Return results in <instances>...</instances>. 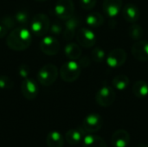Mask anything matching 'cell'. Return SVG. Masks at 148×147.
<instances>
[{"label": "cell", "instance_id": "cell-8", "mask_svg": "<svg viewBox=\"0 0 148 147\" xmlns=\"http://www.w3.org/2000/svg\"><path fill=\"white\" fill-rule=\"evenodd\" d=\"M75 36L78 44L83 48H91L96 42V36L95 32L88 28L79 29Z\"/></svg>", "mask_w": 148, "mask_h": 147}, {"label": "cell", "instance_id": "cell-29", "mask_svg": "<svg viewBox=\"0 0 148 147\" xmlns=\"http://www.w3.org/2000/svg\"><path fill=\"white\" fill-rule=\"evenodd\" d=\"M49 30L53 36H59L62 32V25L58 21H55L49 27Z\"/></svg>", "mask_w": 148, "mask_h": 147}, {"label": "cell", "instance_id": "cell-30", "mask_svg": "<svg viewBox=\"0 0 148 147\" xmlns=\"http://www.w3.org/2000/svg\"><path fill=\"white\" fill-rule=\"evenodd\" d=\"M80 6L86 10H90L96 5L97 0H79Z\"/></svg>", "mask_w": 148, "mask_h": 147}, {"label": "cell", "instance_id": "cell-25", "mask_svg": "<svg viewBox=\"0 0 148 147\" xmlns=\"http://www.w3.org/2000/svg\"><path fill=\"white\" fill-rule=\"evenodd\" d=\"M14 18L16 23L20 25H26L29 23V15L26 10H20L14 15Z\"/></svg>", "mask_w": 148, "mask_h": 147}, {"label": "cell", "instance_id": "cell-23", "mask_svg": "<svg viewBox=\"0 0 148 147\" xmlns=\"http://www.w3.org/2000/svg\"><path fill=\"white\" fill-rule=\"evenodd\" d=\"M112 84L115 89L119 91H124L129 85V79L125 75H118L113 79Z\"/></svg>", "mask_w": 148, "mask_h": 147}, {"label": "cell", "instance_id": "cell-7", "mask_svg": "<svg viewBox=\"0 0 148 147\" xmlns=\"http://www.w3.org/2000/svg\"><path fill=\"white\" fill-rule=\"evenodd\" d=\"M54 10L57 17L62 20H68L74 16V2L73 0H57Z\"/></svg>", "mask_w": 148, "mask_h": 147}, {"label": "cell", "instance_id": "cell-4", "mask_svg": "<svg viewBox=\"0 0 148 147\" xmlns=\"http://www.w3.org/2000/svg\"><path fill=\"white\" fill-rule=\"evenodd\" d=\"M81 75V67L75 61H69L63 63L60 68V76L66 82L76 81Z\"/></svg>", "mask_w": 148, "mask_h": 147}, {"label": "cell", "instance_id": "cell-11", "mask_svg": "<svg viewBox=\"0 0 148 147\" xmlns=\"http://www.w3.org/2000/svg\"><path fill=\"white\" fill-rule=\"evenodd\" d=\"M21 92L25 99L32 101L35 100L38 94V87L35 81L29 78H26L23 79L21 84Z\"/></svg>", "mask_w": 148, "mask_h": 147}, {"label": "cell", "instance_id": "cell-20", "mask_svg": "<svg viewBox=\"0 0 148 147\" xmlns=\"http://www.w3.org/2000/svg\"><path fill=\"white\" fill-rule=\"evenodd\" d=\"M46 144L48 147H62L64 144V138L61 133L53 131L47 135Z\"/></svg>", "mask_w": 148, "mask_h": 147}, {"label": "cell", "instance_id": "cell-36", "mask_svg": "<svg viewBox=\"0 0 148 147\" xmlns=\"http://www.w3.org/2000/svg\"><path fill=\"white\" fill-rule=\"evenodd\" d=\"M147 69H148V68H147Z\"/></svg>", "mask_w": 148, "mask_h": 147}, {"label": "cell", "instance_id": "cell-22", "mask_svg": "<svg viewBox=\"0 0 148 147\" xmlns=\"http://www.w3.org/2000/svg\"><path fill=\"white\" fill-rule=\"evenodd\" d=\"M133 93L137 98H146L148 95V84L145 81H137L133 85Z\"/></svg>", "mask_w": 148, "mask_h": 147}, {"label": "cell", "instance_id": "cell-15", "mask_svg": "<svg viewBox=\"0 0 148 147\" xmlns=\"http://www.w3.org/2000/svg\"><path fill=\"white\" fill-rule=\"evenodd\" d=\"M103 11L109 17H115L122 10V0H104Z\"/></svg>", "mask_w": 148, "mask_h": 147}, {"label": "cell", "instance_id": "cell-34", "mask_svg": "<svg viewBox=\"0 0 148 147\" xmlns=\"http://www.w3.org/2000/svg\"><path fill=\"white\" fill-rule=\"evenodd\" d=\"M140 147H148V143L147 144H140Z\"/></svg>", "mask_w": 148, "mask_h": 147}, {"label": "cell", "instance_id": "cell-1", "mask_svg": "<svg viewBox=\"0 0 148 147\" xmlns=\"http://www.w3.org/2000/svg\"><path fill=\"white\" fill-rule=\"evenodd\" d=\"M32 41V33L24 27L13 29L7 36V46L15 51H23L27 49Z\"/></svg>", "mask_w": 148, "mask_h": 147}, {"label": "cell", "instance_id": "cell-21", "mask_svg": "<svg viewBox=\"0 0 148 147\" xmlns=\"http://www.w3.org/2000/svg\"><path fill=\"white\" fill-rule=\"evenodd\" d=\"M104 22H105V19H104L103 16L99 12L89 13L86 17L87 24L90 28H93V29L99 28L100 26H101L104 23Z\"/></svg>", "mask_w": 148, "mask_h": 147}, {"label": "cell", "instance_id": "cell-17", "mask_svg": "<svg viewBox=\"0 0 148 147\" xmlns=\"http://www.w3.org/2000/svg\"><path fill=\"white\" fill-rule=\"evenodd\" d=\"M86 135V132L82 126L76 128L69 129L65 134V140L69 145H78L79 143L82 142L84 137Z\"/></svg>", "mask_w": 148, "mask_h": 147}, {"label": "cell", "instance_id": "cell-27", "mask_svg": "<svg viewBox=\"0 0 148 147\" xmlns=\"http://www.w3.org/2000/svg\"><path fill=\"white\" fill-rule=\"evenodd\" d=\"M14 87L13 81L7 75H0V88L3 90H10Z\"/></svg>", "mask_w": 148, "mask_h": 147}, {"label": "cell", "instance_id": "cell-33", "mask_svg": "<svg viewBox=\"0 0 148 147\" xmlns=\"http://www.w3.org/2000/svg\"><path fill=\"white\" fill-rule=\"evenodd\" d=\"M8 33V29L2 23H0V38L4 37Z\"/></svg>", "mask_w": 148, "mask_h": 147}, {"label": "cell", "instance_id": "cell-10", "mask_svg": "<svg viewBox=\"0 0 148 147\" xmlns=\"http://www.w3.org/2000/svg\"><path fill=\"white\" fill-rule=\"evenodd\" d=\"M40 49L47 55H55L59 52L60 43L56 37L48 36L43 37L40 42Z\"/></svg>", "mask_w": 148, "mask_h": 147}, {"label": "cell", "instance_id": "cell-12", "mask_svg": "<svg viewBox=\"0 0 148 147\" xmlns=\"http://www.w3.org/2000/svg\"><path fill=\"white\" fill-rule=\"evenodd\" d=\"M81 24V18L77 16H73L65 23V29L63 31V38L66 41H70L76 35L77 28Z\"/></svg>", "mask_w": 148, "mask_h": 147}, {"label": "cell", "instance_id": "cell-28", "mask_svg": "<svg viewBox=\"0 0 148 147\" xmlns=\"http://www.w3.org/2000/svg\"><path fill=\"white\" fill-rule=\"evenodd\" d=\"M1 23L8 29V30L13 29V28L15 27V25L16 23V21H15L14 16H11L10 15H7V16H3V19H2V21H1Z\"/></svg>", "mask_w": 148, "mask_h": 147}, {"label": "cell", "instance_id": "cell-18", "mask_svg": "<svg viewBox=\"0 0 148 147\" xmlns=\"http://www.w3.org/2000/svg\"><path fill=\"white\" fill-rule=\"evenodd\" d=\"M82 49L79 44L75 42H69L64 48V54L66 57L71 61L78 60L82 56Z\"/></svg>", "mask_w": 148, "mask_h": 147}, {"label": "cell", "instance_id": "cell-2", "mask_svg": "<svg viewBox=\"0 0 148 147\" xmlns=\"http://www.w3.org/2000/svg\"><path fill=\"white\" fill-rule=\"evenodd\" d=\"M49 18L44 13L35 15L30 22V31L36 36H43L49 30Z\"/></svg>", "mask_w": 148, "mask_h": 147}, {"label": "cell", "instance_id": "cell-31", "mask_svg": "<svg viewBox=\"0 0 148 147\" xmlns=\"http://www.w3.org/2000/svg\"><path fill=\"white\" fill-rule=\"evenodd\" d=\"M29 73H30V68L28 64L26 63H23L19 66V69H18V74L19 75L23 78V79H26V78H29Z\"/></svg>", "mask_w": 148, "mask_h": 147}, {"label": "cell", "instance_id": "cell-3", "mask_svg": "<svg viewBox=\"0 0 148 147\" xmlns=\"http://www.w3.org/2000/svg\"><path fill=\"white\" fill-rule=\"evenodd\" d=\"M58 69L56 66L51 63L42 66L37 73V80L42 86H51L57 79Z\"/></svg>", "mask_w": 148, "mask_h": 147}, {"label": "cell", "instance_id": "cell-6", "mask_svg": "<svg viewBox=\"0 0 148 147\" xmlns=\"http://www.w3.org/2000/svg\"><path fill=\"white\" fill-rule=\"evenodd\" d=\"M103 126V119L98 113H89L88 114L83 121L82 127L88 133H95L101 129Z\"/></svg>", "mask_w": 148, "mask_h": 147}, {"label": "cell", "instance_id": "cell-32", "mask_svg": "<svg viewBox=\"0 0 148 147\" xmlns=\"http://www.w3.org/2000/svg\"><path fill=\"white\" fill-rule=\"evenodd\" d=\"M79 65L81 68H87L90 65V59L88 56H81L79 58Z\"/></svg>", "mask_w": 148, "mask_h": 147}, {"label": "cell", "instance_id": "cell-13", "mask_svg": "<svg viewBox=\"0 0 148 147\" xmlns=\"http://www.w3.org/2000/svg\"><path fill=\"white\" fill-rule=\"evenodd\" d=\"M132 55L138 60L146 62L148 61V41L139 40L132 47Z\"/></svg>", "mask_w": 148, "mask_h": 147}, {"label": "cell", "instance_id": "cell-26", "mask_svg": "<svg viewBox=\"0 0 148 147\" xmlns=\"http://www.w3.org/2000/svg\"><path fill=\"white\" fill-rule=\"evenodd\" d=\"M91 56H92V59L96 63H101L102 62L105 58H106V53L104 51V49L102 48H100V47H96L95 48L92 52H91Z\"/></svg>", "mask_w": 148, "mask_h": 147}, {"label": "cell", "instance_id": "cell-35", "mask_svg": "<svg viewBox=\"0 0 148 147\" xmlns=\"http://www.w3.org/2000/svg\"><path fill=\"white\" fill-rule=\"evenodd\" d=\"M35 1H37V2H45L47 0H35Z\"/></svg>", "mask_w": 148, "mask_h": 147}, {"label": "cell", "instance_id": "cell-16", "mask_svg": "<svg viewBox=\"0 0 148 147\" xmlns=\"http://www.w3.org/2000/svg\"><path fill=\"white\" fill-rule=\"evenodd\" d=\"M130 142V134L124 129H119L114 133L111 143L114 147H127Z\"/></svg>", "mask_w": 148, "mask_h": 147}, {"label": "cell", "instance_id": "cell-24", "mask_svg": "<svg viewBox=\"0 0 148 147\" xmlns=\"http://www.w3.org/2000/svg\"><path fill=\"white\" fill-rule=\"evenodd\" d=\"M144 31L143 29L140 25L137 24V23H133L129 29H128V36L135 41H139L141 39V37L143 36Z\"/></svg>", "mask_w": 148, "mask_h": 147}, {"label": "cell", "instance_id": "cell-9", "mask_svg": "<svg viewBox=\"0 0 148 147\" xmlns=\"http://www.w3.org/2000/svg\"><path fill=\"white\" fill-rule=\"evenodd\" d=\"M127 55L126 51L121 49V48H117L114 49H112L107 58H106V62L107 64L112 68H117L121 67L127 61Z\"/></svg>", "mask_w": 148, "mask_h": 147}, {"label": "cell", "instance_id": "cell-19", "mask_svg": "<svg viewBox=\"0 0 148 147\" xmlns=\"http://www.w3.org/2000/svg\"><path fill=\"white\" fill-rule=\"evenodd\" d=\"M82 146L83 147H107V144L104 139L94 134H87L85 135L82 140Z\"/></svg>", "mask_w": 148, "mask_h": 147}, {"label": "cell", "instance_id": "cell-14", "mask_svg": "<svg viewBox=\"0 0 148 147\" xmlns=\"http://www.w3.org/2000/svg\"><path fill=\"white\" fill-rule=\"evenodd\" d=\"M121 12H122L123 18L127 22L131 23H136L139 20L140 16V9L135 4H133V3L126 4L122 8Z\"/></svg>", "mask_w": 148, "mask_h": 147}, {"label": "cell", "instance_id": "cell-5", "mask_svg": "<svg viewBox=\"0 0 148 147\" xmlns=\"http://www.w3.org/2000/svg\"><path fill=\"white\" fill-rule=\"evenodd\" d=\"M116 94L114 89L110 86H102L95 95L97 104L102 107H110L115 101Z\"/></svg>", "mask_w": 148, "mask_h": 147}]
</instances>
